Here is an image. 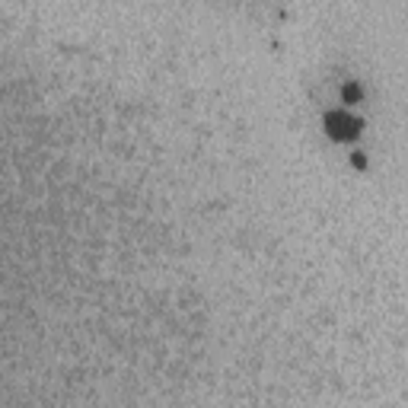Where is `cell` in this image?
<instances>
[{"instance_id": "obj_1", "label": "cell", "mask_w": 408, "mask_h": 408, "mask_svg": "<svg viewBox=\"0 0 408 408\" xmlns=\"http://www.w3.org/2000/svg\"><path fill=\"white\" fill-rule=\"evenodd\" d=\"M329 131L335 137H354L357 134V118H351L348 112H332L329 115Z\"/></svg>"}]
</instances>
